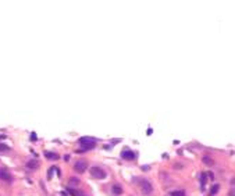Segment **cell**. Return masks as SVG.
Wrapping results in <instances>:
<instances>
[{
    "mask_svg": "<svg viewBox=\"0 0 235 196\" xmlns=\"http://www.w3.org/2000/svg\"><path fill=\"white\" fill-rule=\"evenodd\" d=\"M90 175L96 180H103V178H106V171L100 167H92L90 168Z\"/></svg>",
    "mask_w": 235,
    "mask_h": 196,
    "instance_id": "7a4b0ae2",
    "label": "cell"
},
{
    "mask_svg": "<svg viewBox=\"0 0 235 196\" xmlns=\"http://www.w3.org/2000/svg\"><path fill=\"white\" fill-rule=\"evenodd\" d=\"M139 185H141V189H142V193L143 195H150V193L153 192V186H152V184H150L149 181H141L139 182Z\"/></svg>",
    "mask_w": 235,
    "mask_h": 196,
    "instance_id": "3957f363",
    "label": "cell"
},
{
    "mask_svg": "<svg viewBox=\"0 0 235 196\" xmlns=\"http://www.w3.org/2000/svg\"><path fill=\"white\" fill-rule=\"evenodd\" d=\"M0 178H1V180H6V181H10V180H11L10 174H8L7 170H4V168H0Z\"/></svg>",
    "mask_w": 235,
    "mask_h": 196,
    "instance_id": "52a82bcc",
    "label": "cell"
},
{
    "mask_svg": "<svg viewBox=\"0 0 235 196\" xmlns=\"http://www.w3.org/2000/svg\"><path fill=\"white\" fill-rule=\"evenodd\" d=\"M78 182H79V181H78L77 178H71V180H70V184H73V185H78Z\"/></svg>",
    "mask_w": 235,
    "mask_h": 196,
    "instance_id": "2e32d148",
    "label": "cell"
},
{
    "mask_svg": "<svg viewBox=\"0 0 235 196\" xmlns=\"http://www.w3.org/2000/svg\"><path fill=\"white\" fill-rule=\"evenodd\" d=\"M27 166H28L29 168H36V167H39V161L38 160H29L28 163H27Z\"/></svg>",
    "mask_w": 235,
    "mask_h": 196,
    "instance_id": "9c48e42d",
    "label": "cell"
},
{
    "mask_svg": "<svg viewBox=\"0 0 235 196\" xmlns=\"http://www.w3.org/2000/svg\"><path fill=\"white\" fill-rule=\"evenodd\" d=\"M111 192L116 196H120V195H122V188L118 184H114L113 186H111Z\"/></svg>",
    "mask_w": 235,
    "mask_h": 196,
    "instance_id": "8992f818",
    "label": "cell"
},
{
    "mask_svg": "<svg viewBox=\"0 0 235 196\" xmlns=\"http://www.w3.org/2000/svg\"><path fill=\"white\" fill-rule=\"evenodd\" d=\"M54 171H59V168L57 167H52L50 170H49V174H47V178H52V175H53V172Z\"/></svg>",
    "mask_w": 235,
    "mask_h": 196,
    "instance_id": "7c38bea8",
    "label": "cell"
},
{
    "mask_svg": "<svg viewBox=\"0 0 235 196\" xmlns=\"http://www.w3.org/2000/svg\"><path fill=\"white\" fill-rule=\"evenodd\" d=\"M1 138H4V136H0V139H1Z\"/></svg>",
    "mask_w": 235,
    "mask_h": 196,
    "instance_id": "e0dca14e",
    "label": "cell"
},
{
    "mask_svg": "<svg viewBox=\"0 0 235 196\" xmlns=\"http://www.w3.org/2000/svg\"><path fill=\"white\" fill-rule=\"evenodd\" d=\"M202 160H203V163H205V164H207V166H213V163H214V161L211 160L210 157H207V156H205V157H203V159H202Z\"/></svg>",
    "mask_w": 235,
    "mask_h": 196,
    "instance_id": "30bf717a",
    "label": "cell"
},
{
    "mask_svg": "<svg viewBox=\"0 0 235 196\" xmlns=\"http://www.w3.org/2000/svg\"><path fill=\"white\" fill-rule=\"evenodd\" d=\"M6 150H8L7 145H0V152H6Z\"/></svg>",
    "mask_w": 235,
    "mask_h": 196,
    "instance_id": "9a60e30c",
    "label": "cell"
},
{
    "mask_svg": "<svg viewBox=\"0 0 235 196\" xmlns=\"http://www.w3.org/2000/svg\"><path fill=\"white\" fill-rule=\"evenodd\" d=\"M121 157H122V159H125V160H134V159H135V153L131 152L130 149H125V150H122V152H121Z\"/></svg>",
    "mask_w": 235,
    "mask_h": 196,
    "instance_id": "5b68a950",
    "label": "cell"
},
{
    "mask_svg": "<svg viewBox=\"0 0 235 196\" xmlns=\"http://www.w3.org/2000/svg\"><path fill=\"white\" fill-rule=\"evenodd\" d=\"M200 184H202V186L206 185V174H202V175H200Z\"/></svg>",
    "mask_w": 235,
    "mask_h": 196,
    "instance_id": "5bb4252c",
    "label": "cell"
},
{
    "mask_svg": "<svg viewBox=\"0 0 235 196\" xmlns=\"http://www.w3.org/2000/svg\"><path fill=\"white\" fill-rule=\"evenodd\" d=\"M79 145L84 148L82 150H89V149H93L96 146V139L90 138V136H84L79 139Z\"/></svg>",
    "mask_w": 235,
    "mask_h": 196,
    "instance_id": "6da1fadb",
    "label": "cell"
},
{
    "mask_svg": "<svg viewBox=\"0 0 235 196\" xmlns=\"http://www.w3.org/2000/svg\"><path fill=\"white\" fill-rule=\"evenodd\" d=\"M217 191H219V185H214V186L211 188V191H210V196H214L216 193H217Z\"/></svg>",
    "mask_w": 235,
    "mask_h": 196,
    "instance_id": "4fadbf2b",
    "label": "cell"
},
{
    "mask_svg": "<svg viewBox=\"0 0 235 196\" xmlns=\"http://www.w3.org/2000/svg\"><path fill=\"white\" fill-rule=\"evenodd\" d=\"M86 168H88V164H86V161H84V160L77 161L75 166H74V170H75L77 172H84Z\"/></svg>",
    "mask_w": 235,
    "mask_h": 196,
    "instance_id": "277c9868",
    "label": "cell"
},
{
    "mask_svg": "<svg viewBox=\"0 0 235 196\" xmlns=\"http://www.w3.org/2000/svg\"><path fill=\"white\" fill-rule=\"evenodd\" d=\"M45 157L46 159H50V160H57V159H59V154L52 153V152H45Z\"/></svg>",
    "mask_w": 235,
    "mask_h": 196,
    "instance_id": "ba28073f",
    "label": "cell"
},
{
    "mask_svg": "<svg viewBox=\"0 0 235 196\" xmlns=\"http://www.w3.org/2000/svg\"><path fill=\"white\" fill-rule=\"evenodd\" d=\"M171 196H185V192L184 191H174V192H171Z\"/></svg>",
    "mask_w": 235,
    "mask_h": 196,
    "instance_id": "8fae6325",
    "label": "cell"
}]
</instances>
